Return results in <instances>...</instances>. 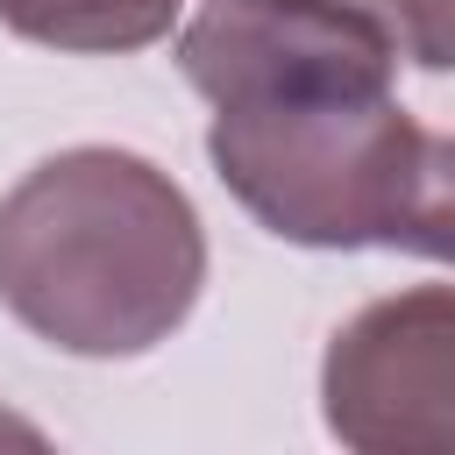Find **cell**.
Listing matches in <instances>:
<instances>
[{"mask_svg":"<svg viewBox=\"0 0 455 455\" xmlns=\"http://www.w3.org/2000/svg\"><path fill=\"white\" fill-rule=\"evenodd\" d=\"M320 398L348 448H455V299L419 284L363 306L327 348Z\"/></svg>","mask_w":455,"mask_h":455,"instance_id":"obj_3","label":"cell"},{"mask_svg":"<svg viewBox=\"0 0 455 455\" xmlns=\"http://www.w3.org/2000/svg\"><path fill=\"white\" fill-rule=\"evenodd\" d=\"M178 71L213 100L220 185L306 249H448L455 156L391 92L398 43L355 0H199Z\"/></svg>","mask_w":455,"mask_h":455,"instance_id":"obj_1","label":"cell"},{"mask_svg":"<svg viewBox=\"0 0 455 455\" xmlns=\"http://www.w3.org/2000/svg\"><path fill=\"white\" fill-rule=\"evenodd\" d=\"M355 7H370L391 28L398 57H412L419 71H441L448 64V7L455 0H355Z\"/></svg>","mask_w":455,"mask_h":455,"instance_id":"obj_5","label":"cell"},{"mask_svg":"<svg viewBox=\"0 0 455 455\" xmlns=\"http://www.w3.org/2000/svg\"><path fill=\"white\" fill-rule=\"evenodd\" d=\"M171 14L178 0H0V28L43 50H78V57L142 50L171 28Z\"/></svg>","mask_w":455,"mask_h":455,"instance_id":"obj_4","label":"cell"},{"mask_svg":"<svg viewBox=\"0 0 455 455\" xmlns=\"http://www.w3.org/2000/svg\"><path fill=\"white\" fill-rule=\"evenodd\" d=\"M199 284V213L135 149H57L0 199V306L64 355H149L185 327Z\"/></svg>","mask_w":455,"mask_h":455,"instance_id":"obj_2","label":"cell"}]
</instances>
